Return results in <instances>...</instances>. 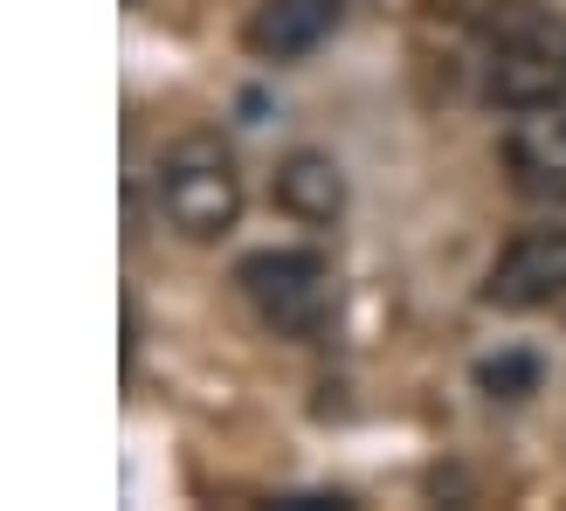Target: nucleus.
<instances>
[{"label":"nucleus","mask_w":566,"mask_h":511,"mask_svg":"<svg viewBox=\"0 0 566 511\" xmlns=\"http://www.w3.org/2000/svg\"><path fill=\"white\" fill-rule=\"evenodd\" d=\"M242 166L221 132H180L153 159V208L180 242H221L242 221Z\"/></svg>","instance_id":"obj_1"},{"label":"nucleus","mask_w":566,"mask_h":511,"mask_svg":"<svg viewBox=\"0 0 566 511\" xmlns=\"http://www.w3.org/2000/svg\"><path fill=\"white\" fill-rule=\"evenodd\" d=\"M484 104H497V111L566 104V14H553V8H504L491 21Z\"/></svg>","instance_id":"obj_2"},{"label":"nucleus","mask_w":566,"mask_h":511,"mask_svg":"<svg viewBox=\"0 0 566 511\" xmlns=\"http://www.w3.org/2000/svg\"><path fill=\"white\" fill-rule=\"evenodd\" d=\"M235 291L276 338H318L338 311V283L318 249H256L235 263Z\"/></svg>","instance_id":"obj_3"},{"label":"nucleus","mask_w":566,"mask_h":511,"mask_svg":"<svg viewBox=\"0 0 566 511\" xmlns=\"http://www.w3.org/2000/svg\"><path fill=\"white\" fill-rule=\"evenodd\" d=\"M566 298V221L525 229L497 249V263L484 277V304L497 311H546Z\"/></svg>","instance_id":"obj_4"},{"label":"nucleus","mask_w":566,"mask_h":511,"mask_svg":"<svg viewBox=\"0 0 566 511\" xmlns=\"http://www.w3.org/2000/svg\"><path fill=\"white\" fill-rule=\"evenodd\" d=\"M504 174L525 201L539 208H566V104H532V111H512L504 125Z\"/></svg>","instance_id":"obj_5"},{"label":"nucleus","mask_w":566,"mask_h":511,"mask_svg":"<svg viewBox=\"0 0 566 511\" xmlns=\"http://www.w3.org/2000/svg\"><path fill=\"white\" fill-rule=\"evenodd\" d=\"M270 201L291 215L297 229H332V221L346 215L353 187H346V166H338L332 153L297 146V153H283V159H276V174H270Z\"/></svg>","instance_id":"obj_6"},{"label":"nucleus","mask_w":566,"mask_h":511,"mask_svg":"<svg viewBox=\"0 0 566 511\" xmlns=\"http://www.w3.org/2000/svg\"><path fill=\"white\" fill-rule=\"evenodd\" d=\"M338 28V0H263L249 14V49L270 55V63H291V55H311Z\"/></svg>","instance_id":"obj_7"},{"label":"nucleus","mask_w":566,"mask_h":511,"mask_svg":"<svg viewBox=\"0 0 566 511\" xmlns=\"http://www.w3.org/2000/svg\"><path fill=\"white\" fill-rule=\"evenodd\" d=\"M476 387L491 401H525V394L546 387V366H539V353H497V359L476 366Z\"/></svg>","instance_id":"obj_8"}]
</instances>
